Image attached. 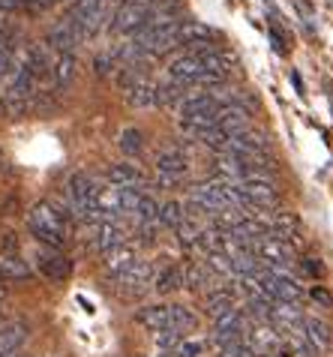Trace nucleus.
<instances>
[{"label":"nucleus","instance_id":"f257e3e1","mask_svg":"<svg viewBox=\"0 0 333 357\" xmlns=\"http://www.w3.org/2000/svg\"><path fill=\"white\" fill-rule=\"evenodd\" d=\"M27 231H31L42 246H52V250H66L72 228L61 220V213L54 211L52 202H39V204L31 207V213H27Z\"/></svg>","mask_w":333,"mask_h":357},{"label":"nucleus","instance_id":"f03ea898","mask_svg":"<svg viewBox=\"0 0 333 357\" xmlns=\"http://www.w3.org/2000/svg\"><path fill=\"white\" fill-rule=\"evenodd\" d=\"M217 165L219 174L238 181H273V162L268 153H225Z\"/></svg>","mask_w":333,"mask_h":357},{"label":"nucleus","instance_id":"7ed1b4c3","mask_svg":"<svg viewBox=\"0 0 333 357\" xmlns=\"http://www.w3.org/2000/svg\"><path fill=\"white\" fill-rule=\"evenodd\" d=\"M36 267H39V273H42L45 280H52V282H66L70 280V273H72L70 255H66L63 250H52V246H42V250H39Z\"/></svg>","mask_w":333,"mask_h":357},{"label":"nucleus","instance_id":"20e7f679","mask_svg":"<svg viewBox=\"0 0 333 357\" xmlns=\"http://www.w3.org/2000/svg\"><path fill=\"white\" fill-rule=\"evenodd\" d=\"M117 285H121V294L123 297H135V294L148 291L150 285H153V267L148 261L135 259L121 276H117Z\"/></svg>","mask_w":333,"mask_h":357},{"label":"nucleus","instance_id":"39448f33","mask_svg":"<svg viewBox=\"0 0 333 357\" xmlns=\"http://www.w3.org/2000/svg\"><path fill=\"white\" fill-rule=\"evenodd\" d=\"M91 234H93L91 243H93V250L100 255H109L111 250H117V246L126 243V231H123V225L117 220H102V222L91 225Z\"/></svg>","mask_w":333,"mask_h":357},{"label":"nucleus","instance_id":"423d86ee","mask_svg":"<svg viewBox=\"0 0 333 357\" xmlns=\"http://www.w3.org/2000/svg\"><path fill=\"white\" fill-rule=\"evenodd\" d=\"M186 172H189V160H186V153L174 151V147H169V151H162V153H156V174L162 177V183L180 181Z\"/></svg>","mask_w":333,"mask_h":357},{"label":"nucleus","instance_id":"0eeeda50","mask_svg":"<svg viewBox=\"0 0 333 357\" xmlns=\"http://www.w3.org/2000/svg\"><path fill=\"white\" fill-rule=\"evenodd\" d=\"M27 336H31V331H27L24 321H3L0 324V357L22 354L27 345Z\"/></svg>","mask_w":333,"mask_h":357},{"label":"nucleus","instance_id":"6e6552de","mask_svg":"<svg viewBox=\"0 0 333 357\" xmlns=\"http://www.w3.org/2000/svg\"><path fill=\"white\" fill-rule=\"evenodd\" d=\"M135 321L141 327H148L150 333H162V331H171V306L169 303H150V306H141L135 312Z\"/></svg>","mask_w":333,"mask_h":357},{"label":"nucleus","instance_id":"1a4fd4ad","mask_svg":"<svg viewBox=\"0 0 333 357\" xmlns=\"http://www.w3.org/2000/svg\"><path fill=\"white\" fill-rule=\"evenodd\" d=\"M82 43H84V39L78 36L66 22H57L52 31L45 33V45H48V48H54L57 54H75V48L82 45Z\"/></svg>","mask_w":333,"mask_h":357},{"label":"nucleus","instance_id":"9d476101","mask_svg":"<svg viewBox=\"0 0 333 357\" xmlns=\"http://www.w3.org/2000/svg\"><path fill=\"white\" fill-rule=\"evenodd\" d=\"M300 331H303V336H307L309 340V345L312 349H316L318 354L327 349V345L333 342V333H330V324L325 321V319H307V315H303V321H300Z\"/></svg>","mask_w":333,"mask_h":357},{"label":"nucleus","instance_id":"9b49d317","mask_svg":"<svg viewBox=\"0 0 333 357\" xmlns=\"http://www.w3.org/2000/svg\"><path fill=\"white\" fill-rule=\"evenodd\" d=\"M109 183H111V186H117V190H144V186H148V181H144V174H141L135 165H130V162L111 165V172H109Z\"/></svg>","mask_w":333,"mask_h":357},{"label":"nucleus","instance_id":"f8f14e48","mask_svg":"<svg viewBox=\"0 0 333 357\" xmlns=\"http://www.w3.org/2000/svg\"><path fill=\"white\" fill-rule=\"evenodd\" d=\"M33 276L31 264L18 255H0V282H27Z\"/></svg>","mask_w":333,"mask_h":357},{"label":"nucleus","instance_id":"ddd939ff","mask_svg":"<svg viewBox=\"0 0 333 357\" xmlns=\"http://www.w3.org/2000/svg\"><path fill=\"white\" fill-rule=\"evenodd\" d=\"M75 78V54H57V61L52 66V84L57 91H66Z\"/></svg>","mask_w":333,"mask_h":357},{"label":"nucleus","instance_id":"4468645a","mask_svg":"<svg viewBox=\"0 0 333 357\" xmlns=\"http://www.w3.org/2000/svg\"><path fill=\"white\" fill-rule=\"evenodd\" d=\"M102 259H105V271H109L114 280H117V276H121L126 267L135 261V252H132L130 243H123V246H117V250H111L109 255H102Z\"/></svg>","mask_w":333,"mask_h":357},{"label":"nucleus","instance_id":"2eb2a0df","mask_svg":"<svg viewBox=\"0 0 333 357\" xmlns=\"http://www.w3.org/2000/svg\"><path fill=\"white\" fill-rule=\"evenodd\" d=\"M150 289H156L160 294H174L183 289V271L180 267H165V271H160L153 276V285Z\"/></svg>","mask_w":333,"mask_h":357},{"label":"nucleus","instance_id":"dca6fc26","mask_svg":"<svg viewBox=\"0 0 333 357\" xmlns=\"http://www.w3.org/2000/svg\"><path fill=\"white\" fill-rule=\"evenodd\" d=\"M132 220L139 225H150V222H160V202L153 195L141 192L139 202H135V211H132Z\"/></svg>","mask_w":333,"mask_h":357},{"label":"nucleus","instance_id":"f3484780","mask_svg":"<svg viewBox=\"0 0 333 357\" xmlns=\"http://www.w3.org/2000/svg\"><path fill=\"white\" fill-rule=\"evenodd\" d=\"M171 306V331H178L183 336H189L199 331V315L192 310H186V306H178V303H169Z\"/></svg>","mask_w":333,"mask_h":357},{"label":"nucleus","instance_id":"a211bd4d","mask_svg":"<svg viewBox=\"0 0 333 357\" xmlns=\"http://www.w3.org/2000/svg\"><path fill=\"white\" fill-rule=\"evenodd\" d=\"M183 222H186V211H183L180 202H165V204L160 207V225L171 228V231H178Z\"/></svg>","mask_w":333,"mask_h":357},{"label":"nucleus","instance_id":"6ab92c4d","mask_svg":"<svg viewBox=\"0 0 333 357\" xmlns=\"http://www.w3.org/2000/svg\"><path fill=\"white\" fill-rule=\"evenodd\" d=\"M24 66L33 73L36 84H39V82H52V63H48V57H45L42 52H36V48H33V52L27 54V63H24Z\"/></svg>","mask_w":333,"mask_h":357},{"label":"nucleus","instance_id":"aec40b11","mask_svg":"<svg viewBox=\"0 0 333 357\" xmlns=\"http://www.w3.org/2000/svg\"><path fill=\"white\" fill-rule=\"evenodd\" d=\"M121 151L126 156H139L144 151V135L141 130H135V126H130V130H123L121 132Z\"/></svg>","mask_w":333,"mask_h":357},{"label":"nucleus","instance_id":"412c9836","mask_svg":"<svg viewBox=\"0 0 333 357\" xmlns=\"http://www.w3.org/2000/svg\"><path fill=\"white\" fill-rule=\"evenodd\" d=\"M126 93H130V96H126V102L135 105V108H148V105H153V87H150L148 82L135 84L132 91H126Z\"/></svg>","mask_w":333,"mask_h":357},{"label":"nucleus","instance_id":"4be33fe9","mask_svg":"<svg viewBox=\"0 0 333 357\" xmlns=\"http://www.w3.org/2000/svg\"><path fill=\"white\" fill-rule=\"evenodd\" d=\"M201 354H204V342L186 336V340L178 342V349H174L171 354H162V357H201Z\"/></svg>","mask_w":333,"mask_h":357},{"label":"nucleus","instance_id":"5701e85b","mask_svg":"<svg viewBox=\"0 0 333 357\" xmlns=\"http://www.w3.org/2000/svg\"><path fill=\"white\" fill-rule=\"evenodd\" d=\"M180 340H186L183 333H178V331H162V333H153V345L160 349L162 354H171L174 349H178V342Z\"/></svg>","mask_w":333,"mask_h":357},{"label":"nucleus","instance_id":"b1692460","mask_svg":"<svg viewBox=\"0 0 333 357\" xmlns=\"http://www.w3.org/2000/svg\"><path fill=\"white\" fill-rule=\"evenodd\" d=\"M15 57H13V52H9V48H0V78L3 75H13L15 73Z\"/></svg>","mask_w":333,"mask_h":357},{"label":"nucleus","instance_id":"393cba45","mask_svg":"<svg viewBox=\"0 0 333 357\" xmlns=\"http://www.w3.org/2000/svg\"><path fill=\"white\" fill-rule=\"evenodd\" d=\"M309 294H312V301H316V303H321V306H330V303H333L330 291H327V289H321V285H316V289H312Z\"/></svg>","mask_w":333,"mask_h":357},{"label":"nucleus","instance_id":"a878e982","mask_svg":"<svg viewBox=\"0 0 333 357\" xmlns=\"http://www.w3.org/2000/svg\"><path fill=\"white\" fill-rule=\"evenodd\" d=\"M303 271H307L309 276H321V273H325V267H321L318 259H303Z\"/></svg>","mask_w":333,"mask_h":357},{"label":"nucleus","instance_id":"bb28decb","mask_svg":"<svg viewBox=\"0 0 333 357\" xmlns=\"http://www.w3.org/2000/svg\"><path fill=\"white\" fill-rule=\"evenodd\" d=\"M6 301V289H3V285H0V303H3Z\"/></svg>","mask_w":333,"mask_h":357},{"label":"nucleus","instance_id":"cd10ccee","mask_svg":"<svg viewBox=\"0 0 333 357\" xmlns=\"http://www.w3.org/2000/svg\"><path fill=\"white\" fill-rule=\"evenodd\" d=\"M0 160H3V153H0Z\"/></svg>","mask_w":333,"mask_h":357},{"label":"nucleus","instance_id":"c85d7f7f","mask_svg":"<svg viewBox=\"0 0 333 357\" xmlns=\"http://www.w3.org/2000/svg\"><path fill=\"white\" fill-rule=\"evenodd\" d=\"M0 112H3V105H0Z\"/></svg>","mask_w":333,"mask_h":357},{"label":"nucleus","instance_id":"c756f323","mask_svg":"<svg viewBox=\"0 0 333 357\" xmlns=\"http://www.w3.org/2000/svg\"><path fill=\"white\" fill-rule=\"evenodd\" d=\"M22 357H24V354H22Z\"/></svg>","mask_w":333,"mask_h":357}]
</instances>
